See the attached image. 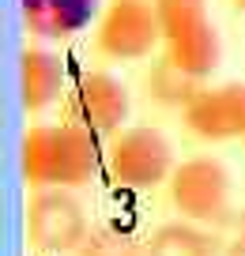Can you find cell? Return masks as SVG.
Returning <instances> with one entry per match:
<instances>
[{
  "label": "cell",
  "mask_w": 245,
  "mask_h": 256,
  "mask_svg": "<svg viewBox=\"0 0 245 256\" xmlns=\"http://www.w3.org/2000/svg\"><path fill=\"white\" fill-rule=\"evenodd\" d=\"M230 106H234V124H237V140H245V83H226Z\"/></svg>",
  "instance_id": "obj_15"
},
{
  "label": "cell",
  "mask_w": 245,
  "mask_h": 256,
  "mask_svg": "<svg viewBox=\"0 0 245 256\" xmlns=\"http://www.w3.org/2000/svg\"><path fill=\"white\" fill-rule=\"evenodd\" d=\"M147 98L158 106H166V110H185V106L196 98V90L204 87V80H196L192 72H185L177 60H170L166 53L158 56L155 64H151L147 72Z\"/></svg>",
  "instance_id": "obj_11"
},
{
  "label": "cell",
  "mask_w": 245,
  "mask_h": 256,
  "mask_svg": "<svg viewBox=\"0 0 245 256\" xmlns=\"http://www.w3.org/2000/svg\"><path fill=\"white\" fill-rule=\"evenodd\" d=\"M211 230L215 256H245V208H230Z\"/></svg>",
  "instance_id": "obj_14"
},
{
  "label": "cell",
  "mask_w": 245,
  "mask_h": 256,
  "mask_svg": "<svg viewBox=\"0 0 245 256\" xmlns=\"http://www.w3.org/2000/svg\"><path fill=\"white\" fill-rule=\"evenodd\" d=\"M132 98L128 87L110 72H83L76 83L68 87V106H64V120L91 128L98 136H117L128 120Z\"/></svg>",
  "instance_id": "obj_7"
},
{
  "label": "cell",
  "mask_w": 245,
  "mask_h": 256,
  "mask_svg": "<svg viewBox=\"0 0 245 256\" xmlns=\"http://www.w3.org/2000/svg\"><path fill=\"white\" fill-rule=\"evenodd\" d=\"M64 80H68L64 60L53 53V49L27 46L23 53H19V102H23V110L31 113V117L46 113L49 106L68 90Z\"/></svg>",
  "instance_id": "obj_9"
},
{
  "label": "cell",
  "mask_w": 245,
  "mask_h": 256,
  "mask_svg": "<svg viewBox=\"0 0 245 256\" xmlns=\"http://www.w3.org/2000/svg\"><path fill=\"white\" fill-rule=\"evenodd\" d=\"M91 234L87 208L72 188H34L27 200V238L38 252L76 256Z\"/></svg>",
  "instance_id": "obj_6"
},
{
  "label": "cell",
  "mask_w": 245,
  "mask_h": 256,
  "mask_svg": "<svg viewBox=\"0 0 245 256\" xmlns=\"http://www.w3.org/2000/svg\"><path fill=\"white\" fill-rule=\"evenodd\" d=\"M76 256H147V241H140L117 222H95Z\"/></svg>",
  "instance_id": "obj_13"
},
{
  "label": "cell",
  "mask_w": 245,
  "mask_h": 256,
  "mask_svg": "<svg viewBox=\"0 0 245 256\" xmlns=\"http://www.w3.org/2000/svg\"><path fill=\"white\" fill-rule=\"evenodd\" d=\"M162 23V53L196 80L219 68V30L207 16V0H155Z\"/></svg>",
  "instance_id": "obj_3"
},
{
  "label": "cell",
  "mask_w": 245,
  "mask_h": 256,
  "mask_svg": "<svg viewBox=\"0 0 245 256\" xmlns=\"http://www.w3.org/2000/svg\"><path fill=\"white\" fill-rule=\"evenodd\" d=\"M185 128H189L196 140L204 144H226V140H237V124H234V106H230L226 83L222 87H200L196 98L181 110Z\"/></svg>",
  "instance_id": "obj_10"
},
{
  "label": "cell",
  "mask_w": 245,
  "mask_h": 256,
  "mask_svg": "<svg viewBox=\"0 0 245 256\" xmlns=\"http://www.w3.org/2000/svg\"><path fill=\"white\" fill-rule=\"evenodd\" d=\"M147 256H215V241L207 226L174 218L147 238Z\"/></svg>",
  "instance_id": "obj_12"
},
{
  "label": "cell",
  "mask_w": 245,
  "mask_h": 256,
  "mask_svg": "<svg viewBox=\"0 0 245 256\" xmlns=\"http://www.w3.org/2000/svg\"><path fill=\"white\" fill-rule=\"evenodd\" d=\"M166 192L177 218H189L200 226H215L230 211V174L215 154L181 158L166 181Z\"/></svg>",
  "instance_id": "obj_5"
},
{
  "label": "cell",
  "mask_w": 245,
  "mask_h": 256,
  "mask_svg": "<svg viewBox=\"0 0 245 256\" xmlns=\"http://www.w3.org/2000/svg\"><path fill=\"white\" fill-rule=\"evenodd\" d=\"M174 147L155 124H125L106 144V177L125 192H151L174 174Z\"/></svg>",
  "instance_id": "obj_2"
},
{
  "label": "cell",
  "mask_w": 245,
  "mask_h": 256,
  "mask_svg": "<svg viewBox=\"0 0 245 256\" xmlns=\"http://www.w3.org/2000/svg\"><path fill=\"white\" fill-rule=\"evenodd\" d=\"M234 8H237V12H245V0H234Z\"/></svg>",
  "instance_id": "obj_16"
},
{
  "label": "cell",
  "mask_w": 245,
  "mask_h": 256,
  "mask_svg": "<svg viewBox=\"0 0 245 256\" xmlns=\"http://www.w3.org/2000/svg\"><path fill=\"white\" fill-rule=\"evenodd\" d=\"M95 49L106 60H147L162 49V23L155 0H106L95 23Z\"/></svg>",
  "instance_id": "obj_4"
},
{
  "label": "cell",
  "mask_w": 245,
  "mask_h": 256,
  "mask_svg": "<svg viewBox=\"0 0 245 256\" xmlns=\"http://www.w3.org/2000/svg\"><path fill=\"white\" fill-rule=\"evenodd\" d=\"M106 166V144L98 132L61 120V124H27L19 140V170L27 188H83Z\"/></svg>",
  "instance_id": "obj_1"
},
{
  "label": "cell",
  "mask_w": 245,
  "mask_h": 256,
  "mask_svg": "<svg viewBox=\"0 0 245 256\" xmlns=\"http://www.w3.org/2000/svg\"><path fill=\"white\" fill-rule=\"evenodd\" d=\"M102 8V0H19V19L42 42H72L98 23Z\"/></svg>",
  "instance_id": "obj_8"
}]
</instances>
